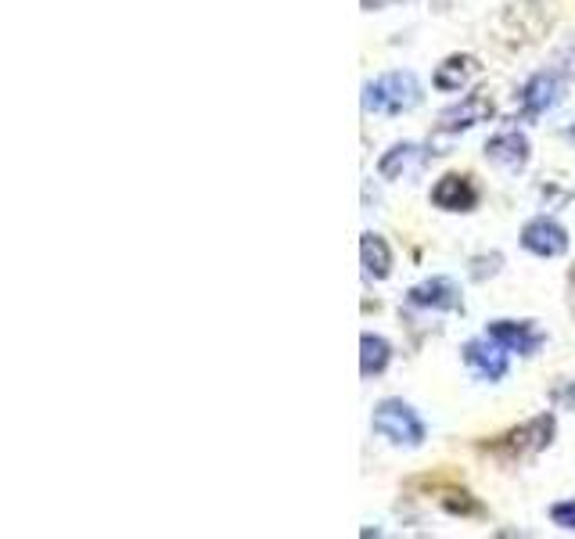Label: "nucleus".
Instances as JSON below:
<instances>
[{"instance_id": "nucleus-1", "label": "nucleus", "mask_w": 575, "mask_h": 539, "mask_svg": "<svg viewBox=\"0 0 575 539\" xmlns=\"http://www.w3.org/2000/svg\"><path fill=\"white\" fill-rule=\"evenodd\" d=\"M561 14L557 0H503L493 33L503 48H532L554 29Z\"/></svg>"}, {"instance_id": "nucleus-2", "label": "nucleus", "mask_w": 575, "mask_h": 539, "mask_svg": "<svg viewBox=\"0 0 575 539\" xmlns=\"http://www.w3.org/2000/svg\"><path fill=\"white\" fill-rule=\"evenodd\" d=\"M554 417L551 414H540V417H529L525 425L518 428H508L493 435V439H485L479 449L489 457H496L500 464H522V460H532L536 454H543L546 446L554 443Z\"/></svg>"}, {"instance_id": "nucleus-3", "label": "nucleus", "mask_w": 575, "mask_h": 539, "mask_svg": "<svg viewBox=\"0 0 575 539\" xmlns=\"http://www.w3.org/2000/svg\"><path fill=\"white\" fill-rule=\"evenodd\" d=\"M421 105V83L414 72H385L364 86V112L374 115H402Z\"/></svg>"}, {"instance_id": "nucleus-4", "label": "nucleus", "mask_w": 575, "mask_h": 539, "mask_svg": "<svg viewBox=\"0 0 575 539\" xmlns=\"http://www.w3.org/2000/svg\"><path fill=\"white\" fill-rule=\"evenodd\" d=\"M370 428L388 439L393 446H407L417 449L425 443V421L417 417V411L410 403L402 400H381L374 406V417H370Z\"/></svg>"}, {"instance_id": "nucleus-5", "label": "nucleus", "mask_w": 575, "mask_h": 539, "mask_svg": "<svg viewBox=\"0 0 575 539\" xmlns=\"http://www.w3.org/2000/svg\"><path fill=\"white\" fill-rule=\"evenodd\" d=\"M561 94H565V80H561L557 69L529 76L522 91H518V120H525V123L540 120V115H546L557 105Z\"/></svg>"}, {"instance_id": "nucleus-6", "label": "nucleus", "mask_w": 575, "mask_h": 539, "mask_svg": "<svg viewBox=\"0 0 575 539\" xmlns=\"http://www.w3.org/2000/svg\"><path fill=\"white\" fill-rule=\"evenodd\" d=\"M489 120H493V97H489V91H471L464 101H457V105H450L439 115L436 137H460L464 129L489 123Z\"/></svg>"}, {"instance_id": "nucleus-7", "label": "nucleus", "mask_w": 575, "mask_h": 539, "mask_svg": "<svg viewBox=\"0 0 575 539\" xmlns=\"http://www.w3.org/2000/svg\"><path fill=\"white\" fill-rule=\"evenodd\" d=\"M485 158L503 173H522L532 158V144L518 126H503L485 141Z\"/></svg>"}, {"instance_id": "nucleus-8", "label": "nucleus", "mask_w": 575, "mask_h": 539, "mask_svg": "<svg viewBox=\"0 0 575 539\" xmlns=\"http://www.w3.org/2000/svg\"><path fill=\"white\" fill-rule=\"evenodd\" d=\"M485 334L493 342H500L508 353H518V356H532L540 353L546 334L532 324V320H493V324L485 328Z\"/></svg>"}, {"instance_id": "nucleus-9", "label": "nucleus", "mask_w": 575, "mask_h": 539, "mask_svg": "<svg viewBox=\"0 0 575 539\" xmlns=\"http://www.w3.org/2000/svg\"><path fill=\"white\" fill-rule=\"evenodd\" d=\"M460 356H464V363L482 377V382H500V377L508 374V349L489 339V334L471 339L464 349H460Z\"/></svg>"}, {"instance_id": "nucleus-10", "label": "nucleus", "mask_w": 575, "mask_h": 539, "mask_svg": "<svg viewBox=\"0 0 575 539\" xmlns=\"http://www.w3.org/2000/svg\"><path fill=\"white\" fill-rule=\"evenodd\" d=\"M522 245L540 259H557L568 252V235L565 227L554 224L551 216H536L522 227Z\"/></svg>"}, {"instance_id": "nucleus-11", "label": "nucleus", "mask_w": 575, "mask_h": 539, "mask_svg": "<svg viewBox=\"0 0 575 539\" xmlns=\"http://www.w3.org/2000/svg\"><path fill=\"white\" fill-rule=\"evenodd\" d=\"M479 201V187L468 173H446V177L431 187V206L442 213H471Z\"/></svg>"}, {"instance_id": "nucleus-12", "label": "nucleus", "mask_w": 575, "mask_h": 539, "mask_svg": "<svg viewBox=\"0 0 575 539\" xmlns=\"http://www.w3.org/2000/svg\"><path fill=\"white\" fill-rule=\"evenodd\" d=\"M407 302L417 305V310H464V299H460V288L450 281V277H428V281L414 284L407 291Z\"/></svg>"}, {"instance_id": "nucleus-13", "label": "nucleus", "mask_w": 575, "mask_h": 539, "mask_svg": "<svg viewBox=\"0 0 575 539\" xmlns=\"http://www.w3.org/2000/svg\"><path fill=\"white\" fill-rule=\"evenodd\" d=\"M428 155L431 152L417 148V144H393V148L378 158V173L385 180H410L425 169Z\"/></svg>"}, {"instance_id": "nucleus-14", "label": "nucleus", "mask_w": 575, "mask_h": 539, "mask_svg": "<svg viewBox=\"0 0 575 539\" xmlns=\"http://www.w3.org/2000/svg\"><path fill=\"white\" fill-rule=\"evenodd\" d=\"M359 263H364L367 277L385 281V277L393 273V249H388V241L381 235H374V230H367V235L359 238Z\"/></svg>"}, {"instance_id": "nucleus-15", "label": "nucleus", "mask_w": 575, "mask_h": 539, "mask_svg": "<svg viewBox=\"0 0 575 539\" xmlns=\"http://www.w3.org/2000/svg\"><path fill=\"white\" fill-rule=\"evenodd\" d=\"M479 76V62L471 54H450L446 62L436 69V86L439 91H460Z\"/></svg>"}, {"instance_id": "nucleus-16", "label": "nucleus", "mask_w": 575, "mask_h": 539, "mask_svg": "<svg viewBox=\"0 0 575 539\" xmlns=\"http://www.w3.org/2000/svg\"><path fill=\"white\" fill-rule=\"evenodd\" d=\"M425 483L431 486V497H436L446 511L450 515H482V504L471 497L468 489H460V486H446V478H425Z\"/></svg>"}, {"instance_id": "nucleus-17", "label": "nucleus", "mask_w": 575, "mask_h": 539, "mask_svg": "<svg viewBox=\"0 0 575 539\" xmlns=\"http://www.w3.org/2000/svg\"><path fill=\"white\" fill-rule=\"evenodd\" d=\"M388 360H393V345H388L381 334L367 331L364 339H359V374L378 377L388 367Z\"/></svg>"}, {"instance_id": "nucleus-18", "label": "nucleus", "mask_w": 575, "mask_h": 539, "mask_svg": "<svg viewBox=\"0 0 575 539\" xmlns=\"http://www.w3.org/2000/svg\"><path fill=\"white\" fill-rule=\"evenodd\" d=\"M500 263H503L500 252H493V256H474L471 259V277H474V281H485V277H493L500 270Z\"/></svg>"}, {"instance_id": "nucleus-19", "label": "nucleus", "mask_w": 575, "mask_h": 539, "mask_svg": "<svg viewBox=\"0 0 575 539\" xmlns=\"http://www.w3.org/2000/svg\"><path fill=\"white\" fill-rule=\"evenodd\" d=\"M551 518H554V526H557V529L575 532V500H561V504H554Z\"/></svg>"}, {"instance_id": "nucleus-20", "label": "nucleus", "mask_w": 575, "mask_h": 539, "mask_svg": "<svg viewBox=\"0 0 575 539\" xmlns=\"http://www.w3.org/2000/svg\"><path fill=\"white\" fill-rule=\"evenodd\" d=\"M554 62H557V72H561V76L575 80V40H568L565 48L557 51V58H554Z\"/></svg>"}, {"instance_id": "nucleus-21", "label": "nucleus", "mask_w": 575, "mask_h": 539, "mask_svg": "<svg viewBox=\"0 0 575 539\" xmlns=\"http://www.w3.org/2000/svg\"><path fill=\"white\" fill-rule=\"evenodd\" d=\"M554 400H557L561 406H575V396H572L568 388H554Z\"/></svg>"}, {"instance_id": "nucleus-22", "label": "nucleus", "mask_w": 575, "mask_h": 539, "mask_svg": "<svg viewBox=\"0 0 575 539\" xmlns=\"http://www.w3.org/2000/svg\"><path fill=\"white\" fill-rule=\"evenodd\" d=\"M388 4H399V0H364L367 11H378V8H388Z\"/></svg>"}, {"instance_id": "nucleus-23", "label": "nucleus", "mask_w": 575, "mask_h": 539, "mask_svg": "<svg viewBox=\"0 0 575 539\" xmlns=\"http://www.w3.org/2000/svg\"><path fill=\"white\" fill-rule=\"evenodd\" d=\"M568 305H572V313H575V267L568 273Z\"/></svg>"}, {"instance_id": "nucleus-24", "label": "nucleus", "mask_w": 575, "mask_h": 539, "mask_svg": "<svg viewBox=\"0 0 575 539\" xmlns=\"http://www.w3.org/2000/svg\"><path fill=\"white\" fill-rule=\"evenodd\" d=\"M561 134H565L568 141H575V120H568V126H561Z\"/></svg>"}]
</instances>
